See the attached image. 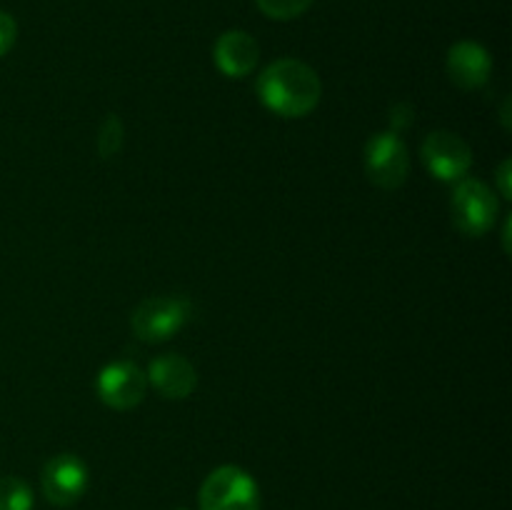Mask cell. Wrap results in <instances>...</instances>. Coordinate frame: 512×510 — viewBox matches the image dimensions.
<instances>
[{"instance_id":"1","label":"cell","mask_w":512,"mask_h":510,"mask_svg":"<svg viewBox=\"0 0 512 510\" xmlns=\"http://www.w3.org/2000/svg\"><path fill=\"white\" fill-rule=\"evenodd\" d=\"M320 78L310 65L283 58L263 70L258 78V95L268 110L283 118H303L318 105Z\"/></svg>"},{"instance_id":"2","label":"cell","mask_w":512,"mask_h":510,"mask_svg":"<svg viewBox=\"0 0 512 510\" xmlns=\"http://www.w3.org/2000/svg\"><path fill=\"white\" fill-rule=\"evenodd\" d=\"M200 510H260V490L253 475L238 465H220L200 488Z\"/></svg>"},{"instance_id":"3","label":"cell","mask_w":512,"mask_h":510,"mask_svg":"<svg viewBox=\"0 0 512 510\" xmlns=\"http://www.w3.org/2000/svg\"><path fill=\"white\" fill-rule=\"evenodd\" d=\"M450 210H453V223L460 233L480 238L495 225L500 205L488 185L480 180H463L455 188Z\"/></svg>"},{"instance_id":"4","label":"cell","mask_w":512,"mask_h":510,"mask_svg":"<svg viewBox=\"0 0 512 510\" xmlns=\"http://www.w3.org/2000/svg\"><path fill=\"white\" fill-rule=\"evenodd\" d=\"M190 318V303L185 298H173V295H160V298H148L135 308L130 325L135 335L145 343H165L173 338Z\"/></svg>"},{"instance_id":"5","label":"cell","mask_w":512,"mask_h":510,"mask_svg":"<svg viewBox=\"0 0 512 510\" xmlns=\"http://www.w3.org/2000/svg\"><path fill=\"white\" fill-rule=\"evenodd\" d=\"M408 148L398 133H375L365 145V170L378 188L395 190L408 178Z\"/></svg>"},{"instance_id":"6","label":"cell","mask_w":512,"mask_h":510,"mask_svg":"<svg viewBox=\"0 0 512 510\" xmlns=\"http://www.w3.org/2000/svg\"><path fill=\"white\" fill-rule=\"evenodd\" d=\"M88 465L73 453H60L45 463L40 483H43V493L48 503L58 505V508H68V505L78 503L83 493L88 490Z\"/></svg>"},{"instance_id":"7","label":"cell","mask_w":512,"mask_h":510,"mask_svg":"<svg viewBox=\"0 0 512 510\" xmlns=\"http://www.w3.org/2000/svg\"><path fill=\"white\" fill-rule=\"evenodd\" d=\"M423 163L430 173L438 180H445V183H453V180H460L470 170V163H473V150L465 143L460 135L450 133V130H435L425 138L423 150Z\"/></svg>"},{"instance_id":"8","label":"cell","mask_w":512,"mask_h":510,"mask_svg":"<svg viewBox=\"0 0 512 510\" xmlns=\"http://www.w3.org/2000/svg\"><path fill=\"white\" fill-rule=\"evenodd\" d=\"M148 378L135 363H110L98 375V395L113 410H130L145 398Z\"/></svg>"},{"instance_id":"9","label":"cell","mask_w":512,"mask_h":510,"mask_svg":"<svg viewBox=\"0 0 512 510\" xmlns=\"http://www.w3.org/2000/svg\"><path fill=\"white\" fill-rule=\"evenodd\" d=\"M493 70L490 53L480 43L473 40H460L448 53V75L458 88L475 90L483 88Z\"/></svg>"},{"instance_id":"10","label":"cell","mask_w":512,"mask_h":510,"mask_svg":"<svg viewBox=\"0 0 512 510\" xmlns=\"http://www.w3.org/2000/svg\"><path fill=\"white\" fill-rule=\"evenodd\" d=\"M215 63L228 78H245L258 65V40L245 30H228L215 40Z\"/></svg>"},{"instance_id":"11","label":"cell","mask_w":512,"mask_h":510,"mask_svg":"<svg viewBox=\"0 0 512 510\" xmlns=\"http://www.w3.org/2000/svg\"><path fill=\"white\" fill-rule=\"evenodd\" d=\"M148 380L155 385L160 395L165 398H188L198 385V375H195L193 363L178 353H165L150 363Z\"/></svg>"},{"instance_id":"12","label":"cell","mask_w":512,"mask_h":510,"mask_svg":"<svg viewBox=\"0 0 512 510\" xmlns=\"http://www.w3.org/2000/svg\"><path fill=\"white\" fill-rule=\"evenodd\" d=\"M0 510H33V490L15 475L0 478Z\"/></svg>"},{"instance_id":"13","label":"cell","mask_w":512,"mask_h":510,"mask_svg":"<svg viewBox=\"0 0 512 510\" xmlns=\"http://www.w3.org/2000/svg\"><path fill=\"white\" fill-rule=\"evenodd\" d=\"M123 123H120L118 115L110 113L108 118H105L103 128H100V135H98V153L100 158L110 160L115 158V155L120 153V148H123Z\"/></svg>"},{"instance_id":"14","label":"cell","mask_w":512,"mask_h":510,"mask_svg":"<svg viewBox=\"0 0 512 510\" xmlns=\"http://www.w3.org/2000/svg\"><path fill=\"white\" fill-rule=\"evenodd\" d=\"M258 8L273 20H290L303 15L313 0H255Z\"/></svg>"},{"instance_id":"15","label":"cell","mask_w":512,"mask_h":510,"mask_svg":"<svg viewBox=\"0 0 512 510\" xmlns=\"http://www.w3.org/2000/svg\"><path fill=\"white\" fill-rule=\"evenodd\" d=\"M15 38H18V23H15L13 15L0 10V58L13 48Z\"/></svg>"},{"instance_id":"16","label":"cell","mask_w":512,"mask_h":510,"mask_svg":"<svg viewBox=\"0 0 512 510\" xmlns=\"http://www.w3.org/2000/svg\"><path fill=\"white\" fill-rule=\"evenodd\" d=\"M508 178H510V160H505V163L500 165V170H498L500 193H503V198H510V185H508Z\"/></svg>"},{"instance_id":"17","label":"cell","mask_w":512,"mask_h":510,"mask_svg":"<svg viewBox=\"0 0 512 510\" xmlns=\"http://www.w3.org/2000/svg\"><path fill=\"white\" fill-rule=\"evenodd\" d=\"M175 510H188V508H175Z\"/></svg>"}]
</instances>
